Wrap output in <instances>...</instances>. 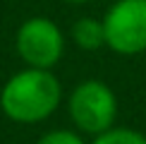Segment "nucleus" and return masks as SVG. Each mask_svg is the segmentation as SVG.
<instances>
[{"mask_svg": "<svg viewBox=\"0 0 146 144\" xmlns=\"http://www.w3.org/2000/svg\"><path fill=\"white\" fill-rule=\"evenodd\" d=\"M62 101V87L50 70L24 67L0 89V111L12 123L36 125L50 118Z\"/></svg>", "mask_w": 146, "mask_h": 144, "instance_id": "obj_1", "label": "nucleus"}, {"mask_svg": "<svg viewBox=\"0 0 146 144\" xmlns=\"http://www.w3.org/2000/svg\"><path fill=\"white\" fill-rule=\"evenodd\" d=\"M67 111L79 132L98 137L106 130L115 127L117 96L106 82L86 79L72 89V94L67 99Z\"/></svg>", "mask_w": 146, "mask_h": 144, "instance_id": "obj_2", "label": "nucleus"}, {"mask_svg": "<svg viewBox=\"0 0 146 144\" xmlns=\"http://www.w3.org/2000/svg\"><path fill=\"white\" fill-rule=\"evenodd\" d=\"M106 46L120 55L146 51V0H117L103 15Z\"/></svg>", "mask_w": 146, "mask_h": 144, "instance_id": "obj_3", "label": "nucleus"}, {"mask_svg": "<svg viewBox=\"0 0 146 144\" xmlns=\"http://www.w3.org/2000/svg\"><path fill=\"white\" fill-rule=\"evenodd\" d=\"M15 46L27 67L53 70L65 53V36L48 17H31L17 29Z\"/></svg>", "mask_w": 146, "mask_h": 144, "instance_id": "obj_4", "label": "nucleus"}, {"mask_svg": "<svg viewBox=\"0 0 146 144\" xmlns=\"http://www.w3.org/2000/svg\"><path fill=\"white\" fill-rule=\"evenodd\" d=\"M72 41L82 51H98L106 46V31H103V19L96 17H82L72 27Z\"/></svg>", "mask_w": 146, "mask_h": 144, "instance_id": "obj_5", "label": "nucleus"}, {"mask_svg": "<svg viewBox=\"0 0 146 144\" xmlns=\"http://www.w3.org/2000/svg\"><path fill=\"white\" fill-rule=\"evenodd\" d=\"M91 144H146V135L132 127H110L103 135L94 137Z\"/></svg>", "mask_w": 146, "mask_h": 144, "instance_id": "obj_6", "label": "nucleus"}, {"mask_svg": "<svg viewBox=\"0 0 146 144\" xmlns=\"http://www.w3.org/2000/svg\"><path fill=\"white\" fill-rule=\"evenodd\" d=\"M36 144H86L82 139V135L72 130H53V132H46Z\"/></svg>", "mask_w": 146, "mask_h": 144, "instance_id": "obj_7", "label": "nucleus"}, {"mask_svg": "<svg viewBox=\"0 0 146 144\" xmlns=\"http://www.w3.org/2000/svg\"><path fill=\"white\" fill-rule=\"evenodd\" d=\"M65 3H77L79 5V3H91V0H65Z\"/></svg>", "mask_w": 146, "mask_h": 144, "instance_id": "obj_8", "label": "nucleus"}]
</instances>
